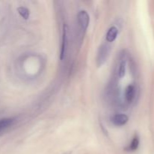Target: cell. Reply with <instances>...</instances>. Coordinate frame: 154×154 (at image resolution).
I'll return each instance as SVG.
<instances>
[{"instance_id":"6da1fadb","label":"cell","mask_w":154,"mask_h":154,"mask_svg":"<svg viewBox=\"0 0 154 154\" xmlns=\"http://www.w3.org/2000/svg\"><path fill=\"white\" fill-rule=\"evenodd\" d=\"M78 23L80 30H81V32H83V35H84V32L87 31V28L89 26V23H90V16H89L88 13L86 11H81L78 13Z\"/></svg>"},{"instance_id":"7a4b0ae2","label":"cell","mask_w":154,"mask_h":154,"mask_svg":"<svg viewBox=\"0 0 154 154\" xmlns=\"http://www.w3.org/2000/svg\"><path fill=\"white\" fill-rule=\"evenodd\" d=\"M68 44H69V38H68V27L66 23H64L63 27V34H62V44L61 51H60V59L63 60L66 58V53L68 49Z\"/></svg>"},{"instance_id":"3957f363","label":"cell","mask_w":154,"mask_h":154,"mask_svg":"<svg viewBox=\"0 0 154 154\" xmlns=\"http://www.w3.org/2000/svg\"><path fill=\"white\" fill-rule=\"evenodd\" d=\"M110 51V46L107 44H103L100 47L98 52L97 64L98 66H102L106 61Z\"/></svg>"},{"instance_id":"277c9868","label":"cell","mask_w":154,"mask_h":154,"mask_svg":"<svg viewBox=\"0 0 154 154\" xmlns=\"http://www.w3.org/2000/svg\"><path fill=\"white\" fill-rule=\"evenodd\" d=\"M111 121L115 126H122L127 123V122L129 121V117L126 114H117L111 117Z\"/></svg>"},{"instance_id":"5b68a950","label":"cell","mask_w":154,"mask_h":154,"mask_svg":"<svg viewBox=\"0 0 154 154\" xmlns=\"http://www.w3.org/2000/svg\"><path fill=\"white\" fill-rule=\"evenodd\" d=\"M135 96V87L133 84H129L125 90V99L126 102L131 103L133 102Z\"/></svg>"},{"instance_id":"8992f818","label":"cell","mask_w":154,"mask_h":154,"mask_svg":"<svg viewBox=\"0 0 154 154\" xmlns=\"http://www.w3.org/2000/svg\"><path fill=\"white\" fill-rule=\"evenodd\" d=\"M118 29L116 26H113L110 27L109 29L108 30L106 34V41L109 43H111V42H114V41L116 40V38H117V35H118Z\"/></svg>"},{"instance_id":"52a82bcc","label":"cell","mask_w":154,"mask_h":154,"mask_svg":"<svg viewBox=\"0 0 154 154\" xmlns=\"http://www.w3.org/2000/svg\"><path fill=\"white\" fill-rule=\"evenodd\" d=\"M13 118H3L0 120V132L10 127L14 123Z\"/></svg>"},{"instance_id":"ba28073f","label":"cell","mask_w":154,"mask_h":154,"mask_svg":"<svg viewBox=\"0 0 154 154\" xmlns=\"http://www.w3.org/2000/svg\"><path fill=\"white\" fill-rule=\"evenodd\" d=\"M140 144V140L139 137L138 135H135V136L132 138V141H131L130 144L129 145V147H127V150L129 151H135L138 148V146Z\"/></svg>"},{"instance_id":"9c48e42d","label":"cell","mask_w":154,"mask_h":154,"mask_svg":"<svg viewBox=\"0 0 154 154\" xmlns=\"http://www.w3.org/2000/svg\"><path fill=\"white\" fill-rule=\"evenodd\" d=\"M126 60H123L120 62L119 65L118 70H117V76L120 78H123L124 75H126Z\"/></svg>"},{"instance_id":"30bf717a","label":"cell","mask_w":154,"mask_h":154,"mask_svg":"<svg viewBox=\"0 0 154 154\" xmlns=\"http://www.w3.org/2000/svg\"><path fill=\"white\" fill-rule=\"evenodd\" d=\"M17 11L18 13H19V14L20 15L21 17H23V19L27 20L29 17V14H30L29 10L28 8H26L23 7V6L19 7L17 8Z\"/></svg>"},{"instance_id":"8fae6325","label":"cell","mask_w":154,"mask_h":154,"mask_svg":"<svg viewBox=\"0 0 154 154\" xmlns=\"http://www.w3.org/2000/svg\"><path fill=\"white\" fill-rule=\"evenodd\" d=\"M64 154H71V153H64Z\"/></svg>"}]
</instances>
